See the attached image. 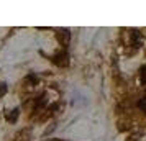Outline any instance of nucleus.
I'll return each mask as SVG.
<instances>
[{"label":"nucleus","mask_w":146,"mask_h":141,"mask_svg":"<svg viewBox=\"0 0 146 141\" xmlns=\"http://www.w3.org/2000/svg\"><path fill=\"white\" fill-rule=\"evenodd\" d=\"M18 115H20V108L17 107V108H13V110H8L7 115H5V118H7V121H17Z\"/></svg>","instance_id":"nucleus-2"},{"label":"nucleus","mask_w":146,"mask_h":141,"mask_svg":"<svg viewBox=\"0 0 146 141\" xmlns=\"http://www.w3.org/2000/svg\"><path fill=\"white\" fill-rule=\"evenodd\" d=\"M51 61H53L56 66H59V67H66L69 66V54H67L66 49H61L58 54H54L53 58H51Z\"/></svg>","instance_id":"nucleus-1"},{"label":"nucleus","mask_w":146,"mask_h":141,"mask_svg":"<svg viewBox=\"0 0 146 141\" xmlns=\"http://www.w3.org/2000/svg\"><path fill=\"white\" fill-rule=\"evenodd\" d=\"M138 108L143 112V113L146 115V97H143V99H139V102H138Z\"/></svg>","instance_id":"nucleus-4"},{"label":"nucleus","mask_w":146,"mask_h":141,"mask_svg":"<svg viewBox=\"0 0 146 141\" xmlns=\"http://www.w3.org/2000/svg\"><path fill=\"white\" fill-rule=\"evenodd\" d=\"M139 81H141L143 85H146V64L139 69Z\"/></svg>","instance_id":"nucleus-3"},{"label":"nucleus","mask_w":146,"mask_h":141,"mask_svg":"<svg viewBox=\"0 0 146 141\" xmlns=\"http://www.w3.org/2000/svg\"><path fill=\"white\" fill-rule=\"evenodd\" d=\"M7 84H5V82H0V97H2V95H5L7 94Z\"/></svg>","instance_id":"nucleus-5"}]
</instances>
